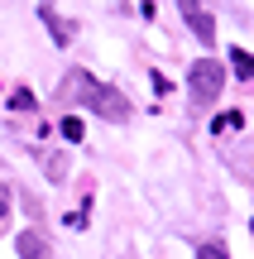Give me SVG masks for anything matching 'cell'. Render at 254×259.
I'll list each match as a JSON object with an SVG mask.
<instances>
[{
  "label": "cell",
  "mask_w": 254,
  "mask_h": 259,
  "mask_svg": "<svg viewBox=\"0 0 254 259\" xmlns=\"http://www.w3.org/2000/svg\"><path fill=\"white\" fill-rule=\"evenodd\" d=\"M58 96H63L67 106H86L91 115H101V120H111V125H120V120H130V96L125 92H115V87H106V82H96L86 67H72V72L63 77V87H58Z\"/></svg>",
  "instance_id": "cell-1"
},
{
  "label": "cell",
  "mask_w": 254,
  "mask_h": 259,
  "mask_svg": "<svg viewBox=\"0 0 254 259\" xmlns=\"http://www.w3.org/2000/svg\"><path fill=\"white\" fill-rule=\"evenodd\" d=\"M221 92H226V63H216V58L192 63V72H187V96H192V106H211Z\"/></svg>",
  "instance_id": "cell-2"
},
{
  "label": "cell",
  "mask_w": 254,
  "mask_h": 259,
  "mask_svg": "<svg viewBox=\"0 0 254 259\" xmlns=\"http://www.w3.org/2000/svg\"><path fill=\"white\" fill-rule=\"evenodd\" d=\"M178 10H182V19H187L197 44H216V19H211L207 0H178Z\"/></svg>",
  "instance_id": "cell-3"
},
{
  "label": "cell",
  "mask_w": 254,
  "mask_h": 259,
  "mask_svg": "<svg viewBox=\"0 0 254 259\" xmlns=\"http://www.w3.org/2000/svg\"><path fill=\"white\" fill-rule=\"evenodd\" d=\"M38 19L53 29V44H72V24H67V19H58L53 5H38Z\"/></svg>",
  "instance_id": "cell-4"
},
{
  "label": "cell",
  "mask_w": 254,
  "mask_h": 259,
  "mask_svg": "<svg viewBox=\"0 0 254 259\" xmlns=\"http://www.w3.org/2000/svg\"><path fill=\"white\" fill-rule=\"evenodd\" d=\"M15 250L24 254V259H43V254H48V240H43L38 231H24V235L15 240Z\"/></svg>",
  "instance_id": "cell-5"
},
{
  "label": "cell",
  "mask_w": 254,
  "mask_h": 259,
  "mask_svg": "<svg viewBox=\"0 0 254 259\" xmlns=\"http://www.w3.org/2000/svg\"><path fill=\"white\" fill-rule=\"evenodd\" d=\"M230 67H235L240 82H254V58L245 53V48H230Z\"/></svg>",
  "instance_id": "cell-6"
},
{
  "label": "cell",
  "mask_w": 254,
  "mask_h": 259,
  "mask_svg": "<svg viewBox=\"0 0 254 259\" xmlns=\"http://www.w3.org/2000/svg\"><path fill=\"white\" fill-rule=\"evenodd\" d=\"M240 125H245V115H240V111H226V115L211 120V135H226V130H240Z\"/></svg>",
  "instance_id": "cell-7"
},
{
  "label": "cell",
  "mask_w": 254,
  "mask_h": 259,
  "mask_svg": "<svg viewBox=\"0 0 254 259\" xmlns=\"http://www.w3.org/2000/svg\"><path fill=\"white\" fill-rule=\"evenodd\" d=\"M38 106V96L29 92V87H19V92H10V111H34Z\"/></svg>",
  "instance_id": "cell-8"
},
{
  "label": "cell",
  "mask_w": 254,
  "mask_h": 259,
  "mask_svg": "<svg viewBox=\"0 0 254 259\" xmlns=\"http://www.w3.org/2000/svg\"><path fill=\"white\" fill-rule=\"evenodd\" d=\"M63 135L72 139V144H82V115H63Z\"/></svg>",
  "instance_id": "cell-9"
},
{
  "label": "cell",
  "mask_w": 254,
  "mask_h": 259,
  "mask_svg": "<svg viewBox=\"0 0 254 259\" xmlns=\"http://www.w3.org/2000/svg\"><path fill=\"white\" fill-rule=\"evenodd\" d=\"M197 259H230V254L221 250V245H201V250H197Z\"/></svg>",
  "instance_id": "cell-10"
},
{
  "label": "cell",
  "mask_w": 254,
  "mask_h": 259,
  "mask_svg": "<svg viewBox=\"0 0 254 259\" xmlns=\"http://www.w3.org/2000/svg\"><path fill=\"white\" fill-rule=\"evenodd\" d=\"M5 216H10V192H0V226H5Z\"/></svg>",
  "instance_id": "cell-11"
}]
</instances>
